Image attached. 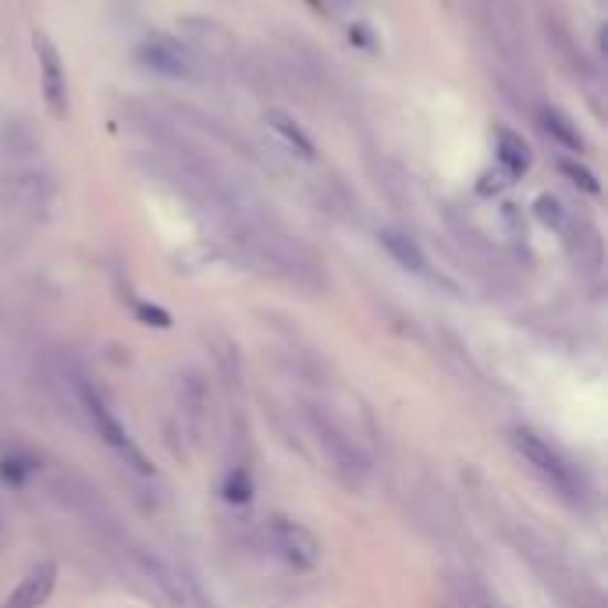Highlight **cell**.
I'll use <instances>...</instances> for the list:
<instances>
[{"instance_id":"1","label":"cell","mask_w":608,"mask_h":608,"mask_svg":"<svg viewBox=\"0 0 608 608\" xmlns=\"http://www.w3.org/2000/svg\"><path fill=\"white\" fill-rule=\"evenodd\" d=\"M310 430H313V441L320 448V456H324L331 477L339 480V484H345L349 491H366L374 470H371V459L363 456V448L352 441L331 416L310 413Z\"/></svg>"},{"instance_id":"2","label":"cell","mask_w":608,"mask_h":608,"mask_svg":"<svg viewBox=\"0 0 608 608\" xmlns=\"http://www.w3.org/2000/svg\"><path fill=\"white\" fill-rule=\"evenodd\" d=\"M512 448H516L520 459L544 480V484H552L558 494H566V499H576V491H580V477H576V470L563 459L558 448H552L541 435H534V430H526V427L512 430Z\"/></svg>"},{"instance_id":"3","label":"cell","mask_w":608,"mask_h":608,"mask_svg":"<svg viewBox=\"0 0 608 608\" xmlns=\"http://www.w3.org/2000/svg\"><path fill=\"white\" fill-rule=\"evenodd\" d=\"M78 395H83V409H86V416H89L96 438H104V445L115 448V452H118L136 473H153L150 459L142 456V448H139L132 438H128V430L118 424V416L110 413V406L104 403V395L96 392V388H89V384H78Z\"/></svg>"},{"instance_id":"4","label":"cell","mask_w":608,"mask_h":608,"mask_svg":"<svg viewBox=\"0 0 608 608\" xmlns=\"http://www.w3.org/2000/svg\"><path fill=\"white\" fill-rule=\"evenodd\" d=\"M267 541H270V548H275V555L285 558V563L299 573H310L320 566V541L313 537L310 526H302L299 520L270 516L267 520Z\"/></svg>"},{"instance_id":"5","label":"cell","mask_w":608,"mask_h":608,"mask_svg":"<svg viewBox=\"0 0 608 608\" xmlns=\"http://www.w3.org/2000/svg\"><path fill=\"white\" fill-rule=\"evenodd\" d=\"M32 51H36V61H40L43 100H46V107H51L54 118H64L68 115V75H64L57 46L51 43L46 32H36V36H32Z\"/></svg>"},{"instance_id":"6","label":"cell","mask_w":608,"mask_h":608,"mask_svg":"<svg viewBox=\"0 0 608 608\" xmlns=\"http://www.w3.org/2000/svg\"><path fill=\"white\" fill-rule=\"evenodd\" d=\"M0 192H4L8 203L22 206V211H40L54 196V185L36 168H11V174L0 179Z\"/></svg>"},{"instance_id":"7","label":"cell","mask_w":608,"mask_h":608,"mask_svg":"<svg viewBox=\"0 0 608 608\" xmlns=\"http://www.w3.org/2000/svg\"><path fill=\"white\" fill-rule=\"evenodd\" d=\"M139 61L164 78H189L192 75V54L171 36H150L139 46Z\"/></svg>"},{"instance_id":"8","label":"cell","mask_w":608,"mask_h":608,"mask_svg":"<svg viewBox=\"0 0 608 608\" xmlns=\"http://www.w3.org/2000/svg\"><path fill=\"white\" fill-rule=\"evenodd\" d=\"M54 584H57V566L54 563H36L19 580V587L11 590V598L4 601V608H40L46 598L54 595Z\"/></svg>"},{"instance_id":"9","label":"cell","mask_w":608,"mask_h":608,"mask_svg":"<svg viewBox=\"0 0 608 608\" xmlns=\"http://www.w3.org/2000/svg\"><path fill=\"white\" fill-rule=\"evenodd\" d=\"M494 160L505 171V182L523 179L526 168H531V147L512 132V128H499V142H494Z\"/></svg>"},{"instance_id":"10","label":"cell","mask_w":608,"mask_h":608,"mask_svg":"<svg viewBox=\"0 0 608 608\" xmlns=\"http://www.w3.org/2000/svg\"><path fill=\"white\" fill-rule=\"evenodd\" d=\"M185 32L189 40L200 46L206 57H228L235 51V40L224 32L217 22H206V19H185Z\"/></svg>"},{"instance_id":"11","label":"cell","mask_w":608,"mask_h":608,"mask_svg":"<svg viewBox=\"0 0 608 608\" xmlns=\"http://www.w3.org/2000/svg\"><path fill=\"white\" fill-rule=\"evenodd\" d=\"M381 246L388 249V256L395 264H403L406 270H420L427 267V256H424V249H420V243H416L413 235H406V232H398V228H384L381 232Z\"/></svg>"},{"instance_id":"12","label":"cell","mask_w":608,"mask_h":608,"mask_svg":"<svg viewBox=\"0 0 608 608\" xmlns=\"http://www.w3.org/2000/svg\"><path fill=\"white\" fill-rule=\"evenodd\" d=\"M36 153V136L22 118H0V157L22 160Z\"/></svg>"},{"instance_id":"13","label":"cell","mask_w":608,"mask_h":608,"mask_svg":"<svg viewBox=\"0 0 608 608\" xmlns=\"http://www.w3.org/2000/svg\"><path fill=\"white\" fill-rule=\"evenodd\" d=\"M267 125H270V132H275L288 150L292 153H299L302 160H313L317 157V150H313V142H310V136L302 132V125L299 121H292L288 115H281V110H270L267 115Z\"/></svg>"},{"instance_id":"14","label":"cell","mask_w":608,"mask_h":608,"mask_svg":"<svg viewBox=\"0 0 608 608\" xmlns=\"http://www.w3.org/2000/svg\"><path fill=\"white\" fill-rule=\"evenodd\" d=\"M541 128H544V132H548L555 142H563V147H569V150H584L580 128H576L558 107H544V110H541Z\"/></svg>"},{"instance_id":"15","label":"cell","mask_w":608,"mask_h":608,"mask_svg":"<svg viewBox=\"0 0 608 608\" xmlns=\"http://www.w3.org/2000/svg\"><path fill=\"white\" fill-rule=\"evenodd\" d=\"M558 168H563V174H566L573 185H580L584 192H590V196H598V192H601L598 179L584 164H573V160H558Z\"/></svg>"},{"instance_id":"16","label":"cell","mask_w":608,"mask_h":608,"mask_svg":"<svg viewBox=\"0 0 608 608\" xmlns=\"http://www.w3.org/2000/svg\"><path fill=\"white\" fill-rule=\"evenodd\" d=\"M249 494H253L249 473L246 470H232L228 480H224V499L235 505V502H249Z\"/></svg>"},{"instance_id":"17","label":"cell","mask_w":608,"mask_h":608,"mask_svg":"<svg viewBox=\"0 0 608 608\" xmlns=\"http://www.w3.org/2000/svg\"><path fill=\"white\" fill-rule=\"evenodd\" d=\"M534 214H537L544 224H552V228H563V224H566V211H563V203L552 200V196H541V200L534 203Z\"/></svg>"},{"instance_id":"18","label":"cell","mask_w":608,"mask_h":608,"mask_svg":"<svg viewBox=\"0 0 608 608\" xmlns=\"http://www.w3.org/2000/svg\"><path fill=\"white\" fill-rule=\"evenodd\" d=\"M448 608H499L494 605L484 590H473V587H462L452 595V601H448Z\"/></svg>"}]
</instances>
